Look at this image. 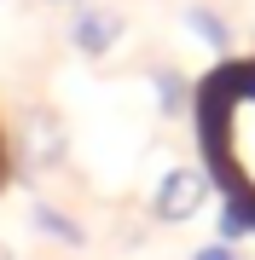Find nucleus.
<instances>
[{"instance_id": "6", "label": "nucleus", "mask_w": 255, "mask_h": 260, "mask_svg": "<svg viewBox=\"0 0 255 260\" xmlns=\"http://www.w3.org/2000/svg\"><path fill=\"white\" fill-rule=\"evenodd\" d=\"M186 18H191V35H197L203 47H215V52H232V29H226V18H220V12H209V6H191Z\"/></svg>"}, {"instance_id": "3", "label": "nucleus", "mask_w": 255, "mask_h": 260, "mask_svg": "<svg viewBox=\"0 0 255 260\" xmlns=\"http://www.w3.org/2000/svg\"><path fill=\"white\" fill-rule=\"evenodd\" d=\"M151 99H157V116L174 121V116H186L191 104H197V87H191L174 64H157V70H151Z\"/></svg>"}, {"instance_id": "4", "label": "nucleus", "mask_w": 255, "mask_h": 260, "mask_svg": "<svg viewBox=\"0 0 255 260\" xmlns=\"http://www.w3.org/2000/svg\"><path fill=\"white\" fill-rule=\"evenodd\" d=\"M23 139H29V162H41V168L64 162V121H58L52 110H29Z\"/></svg>"}, {"instance_id": "1", "label": "nucleus", "mask_w": 255, "mask_h": 260, "mask_svg": "<svg viewBox=\"0 0 255 260\" xmlns=\"http://www.w3.org/2000/svg\"><path fill=\"white\" fill-rule=\"evenodd\" d=\"M209 191H215L209 168H197V162H174L168 174L157 179V191H151V220H162V225L197 220V214L209 208Z\"/></svg>"}, {"instance_id": "5", "label": "nucleus", "mask_w": 255, "mask_h": 260, "mask_svg": "<svg viewBox=\"0 0 255 260\" xmlns=\"http://www.w3.org/2000/svg\"><path fill=\"white\" fill-rule=\"evenodd\" d=\"M29 220H35V232H47L52 243H64V249H81V243H87L81 220H70V214L52 208V203H35V208H29Z\"/></svg>"}, {"instance_id": "2", "label": "nucleus", "mask_w": 255, "mask_h": 260, "mask_svg": "<svg viewBox=\"0 0 255 260\" xmlns=\"http://www.w3.org/2000/svg\"><path fill=\"white\" fill-rule=\"evenodd\" d=\"M122 29H128V23H122V12L76 0V12H70V47H76L81 58H104V52H116Z\"/></svg>"}, {"instance_id": "7", "label": "nucleus", "mask_w": 255, "mask_h": 260, "mask_svg": "<svg viewBox=\"0 0 255 260\" xmlns=\"http://www.w3.org/2000/svg\"><path fill=\"white\" fill-rule=\"evenodd\" d=\"M215 220H220V237H215V243H232V249L255 232V225H249V214L238 208V203H220V208H215Z\"/></svg>"}, {"instance_id": "8", "label": "nucleus", "mask_w": 255, "mask_h": 260, "mask_svg": "<svg viewBox=\"0 0 255 260\" xmlns=\"http://www.w3.org/2000/svg\"><path fill=\"white\" fill-rule=\"evenodd\" d=\"M191 260H244V254H238L232 243H203V249L191 254Z\"/></svg>"}]
</instances>
